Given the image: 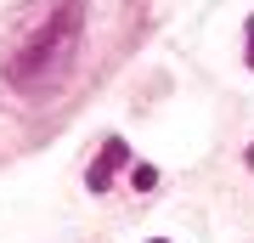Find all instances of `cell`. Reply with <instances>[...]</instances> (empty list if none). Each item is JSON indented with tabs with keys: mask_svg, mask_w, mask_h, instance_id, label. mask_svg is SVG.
<instances>
[{
	"mask_svg": "<svg viewBox=\"0 0 254 243\" xmlns=\"http://www.w3.org/2000/svg\"><path fill=\"white\" fill-rule=\"evenodd\" d=\"M79 34H85V0H46L40 11H28L0 51L6 85L51 90L57 80H68L73 57H79Z\"/></svg>",
	"mask_w": 254,
	"mask_h": 243,
	"instance_id": "6da1fadb",
	"label": "cell"
},
{
	"mask_svg": "<svg viewBox=\"0 0 254 243\" xmlns=\"http://www.w3.org/2000/svg\"><path fill=\"white\" fill-rule=\"evenodd\" d=\"M125 159H130V142H125V136H108V147L96 153L91 175H85V187H91V192H108V187H113V175L125 170Z\"/></svg>",
	"mask_w": 254,
	"mask_h": 243,
	"instance_id": "7a4b0ae2",
	"label": "cell"
},
{
	"mask_svg": "<svg viewBox=\"0 0 254 243\" xmlns=\"http://www.w3.org/2000/svg\"><path fill=\"white\" fill-rule=\"evenodd\" d=\"M130 187H136V192H153L158 187V170H153V164H136V170H130Z\"/></svg>",
	"mask_w": 254,
	"mask_h": 243,
	"instance_id": "3957f363",
	"label": "cell"
},
{
	"mask_svg": "<svg viewBox=\"0 0 254 243\" xmlns=\"http://www.w3.org/2000/svg\"><path fill=\"white\" fill-rule=\"evenodd\" d=\"M249 68H254V17H249Z\"/></svg>",
	"mask_w": 254,
	"mask_h": 243,
	"instance_id": "277c9868",
	"label": "cell"
},
{
	"mask_svg": "<svg viewBox=\"0 0 254 243\" xmlns=\"http://www.w3.org/2000/svg\"><path fill=\"white\" fill-rule=\"evenodd\" d=\"M153 243H164V238H153Z\"/></svg>",
	"mask_w": 254,
	"mask_h": 243,
	"instance_id": "5b68a950",
	"label": "cell"
}]
</instances>
